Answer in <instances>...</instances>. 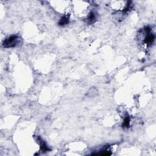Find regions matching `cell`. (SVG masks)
Listing matches in <instances>:
<instances>
[{"label":"cell","instance_id":"7a4b0ae2","mask_svg":"<svg viewBox=\"0 0 156 156\" xmlns=\"http://www.w3.org/2000/svg\"><path fill=\"white\" fill-rule=\"evenodd\" d=\"M38 140H39L40 143L41 149H42L43 152H46V151H49V150H50V149H49V148L48 147L47 145H46L44 141H43L40 138V137H38Z\"/></svg>","mask_w":156,"mask_h":156},{"label":"cell","instance_id":"6da1fadb","mask_svg":"<svg viewBox=\"0 0 156 156\" xmlns=\"http://www.w3.org/2000/svg\"><path fill=\"white\" fill-rule=\"evenodd\" d=\"M19 37L17 36H12L9 38H6L3 42V46L4 48H12L15 47L18 43Z\"/></svg>","mask_w":156,"mask_h":156},{"label":"cell","instance_id":"3957f363","mask_svg":"<svg viewBox=\"0 0 156 156\" xmlns=\"http://www.w3.org/2000/svg\"><path fill=\"white\" fill-rule=\"evenodd\" d=\"M154 40L155 36H154L153 34H150L148 35V36L146 37L145 42L146 43H147V44H151V43H152V42L154 41Z\"/></svg>","mask_w":156,"mask_h":156},{"label":"cell","instance_id":"5b68a950","mask_svg":"<svg viewBox=\"0 0 156 156\" xmlns=\"http://www.w3.org/2000/svg\"><path fill=\"white\" fill-rule=\"evenodd\" d=\"M69 23V18L68 17H63L60 20L59 22V24L60 26H64L65 24H67Z\"/></svg>","mask_w":156,"mask_h":156},{"label":"cell","instance_id":"277c9868","mask_svg":"<svg viewBox=\"0 0 156 156\" xmlns=\"http://www.w3.org/2000/svg\"><path fill=\"white\" fill-rule=\"evenodd\" d=\"M95 15L93 12H91L89 14V17H88L87 21L89 23H94V22L95 21Z\"/></svg>","mask_w":156,"mask_h":156},{"label":"cell","instance_id":"8992f818","mask_svg":"<svg viewBox=\"0 0 156 156\" xmlns=\"http://www.w3.org/2000/svg\"><path fill=\"white\" fill-rule=\"evenodd\" d=\"M130 124V118L129 117H126L124 120V123L123 125L125 127H128Z\"/></svg>","mask_w":156,"mask_h":156}]
</instances>
